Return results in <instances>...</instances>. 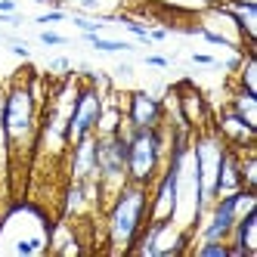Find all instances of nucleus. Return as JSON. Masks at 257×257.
Segmentation results:
<instances>
[{
    "label": "nucleus",
    "mask_w": 257,
    "mask_h": 257,
    "mask_svg": "<svg viewBox=\"0 0 257 257\" xmlns=\"http://www.w3.org/2000/svg\"><path fill=\"white\" fill-rule=\"evenodd\" d=\"M149 220V186L127 180L124 186L108 198L105 214V235L112 251H131L140 229Z\"/></svg>",
    "instance_id": "nucleus-1"
},
{
    "label": "nucleus",
    "mask_w": 257,
    "mask_h": 257,
    "mask_svg": "<svg viewBox=\"0 0 257 257\" xmlns=\"http://www.w3.org/2000/svg\"><path fill=\"white\" fill-rule=\"evenodd\" d=\"M38 105L41 99L34 96L28 81H16L4 90V118L0 127L7 134L10 149L28 152L38 143Z\"/></svg>",
    "instance_id": "nucleus-2"
},
{
    "label": "nucleus",
    "mask_w": 257,
    "mask_h": 257,
    "mask_svg": "<svg viewBox=\"0 0 257 257\" xmlns=\"http://www.w3.org/2000/svg\"><path fill=\"white\" fill-rule=\"evenodd\" d=\"M121 131L127 134V180L140 183V186H152L164 164V152H168L164 124L140 127V131H131L127 124H121Z\"/></svg>",
    "instance_id": "nucleus-3"
},
{
    "label": "nucleus",
    "mask_w": 257,
    "mask_h": 257,
    "mask_svg": "<svg viewBox=\"0 0 257 257\" xmlns=\"http://www.w3.org/2000/svg\"><path fill=\"white\" fill-rule=\"evenodd\" d=\"M96 180L102 198H112L127 183V134H105L96 137Z\"/></svg>",
    "instance_id": "nucleus-4"
},
{
    "label": "nucleus",
    "mask_w": 257,
    "mask_h": 257,
    "mask_svg": "<svg viewBox=\"0 0 257 257\" xmlns=\"http://www.w3.org/2000/svg\"><path fill=\"white\" fill-rule=\"evenodd\" d=\"M102 102H105V96L99 93L96 84H78L75 102H71V112H68V124H65L68 143L96 134V121H99V112H102Z\"/></svg>",
    "instance_id": "nucleus-5"
},
{
    "label": "nucleus",
    "mask_w": 257,
    "mask_h": 257,
    "mask_svg": "<svg viewBox=\"0 0 257 257\" xmlns=\"http://www.w3.org/2000/svg\"><path fill=\"white\" fill-rule=\"evenodd\" d=\"M121 108H124V124L131 127V131L164 124V102L152 93H146V90H134Z\"/></svg>",
    "instance_id": "nucleus-6"
},
{
    "label": "nucleus",
    "mask_w": 257,
    "mask_h": 257,
    "mask_svg": "<svg viewBox=\"0 0 257 257\" xmlns=\"http://www.w3.org/2000/svg\"><path fill=\"white\" fill-rule=\"evenodd\" d=\"M68 177L75 183L96 180V134L68 143Z\"/></svg>",
    "instance_id": "nucleus-7"
},
{
    "label": "nucleus",
    "mask_w": 257,
    "mask_h": 257,
    "mask_svg": "<svg viewBox=\"0 0 257 257\" xmlns=\"http://www.w3.org/2000/svg\"><path fill=\"white\" fill-rule=\"evenodd\" d=\"M254 131L257 127L245 124L235 112H229V108H223L220 118H217V134H220V140H223L229 149H248V146H254V137H257Z\"/></svg>",
    "instance_id": "nucleus-8"
},
{
    "label": "nucleus",
    "mask_w": 257,
    "mask_h": 257,
    "mask_svg": "<svg viewBox=\"0 0 257 257\" xmlns=\"http://www.w3.org/2000/svg\"><path fill=\"white\" fill-rule=\"evenodd\" d=\"M177 112L183 118V124L189 127V131H201V127L208 124V105H205V96H201V90L195 87H180L177 90Z\"/></svg>",
    "instance_id": "nucleus-9"
},
{
    "label": "nucleus",
    "mask_w": 257,
    "mask_h": 257,
    "mask_svg": "<svg viewBox=\"0 0 257 257\" xmlns=\"http://www.w3.org/2000/svg\"><path fill=\"white\" fill-rule=\"evenodd\" d=\"M226 242H229L232 254H238V257H254L257 254V208L235 220V226H232Z\"/></svg>",
    "instance_id": "nucleus-10"
},
{
    "label": "nucleus",
    "mask_w": 257,
    "mask_h": 257,
    "mask_svg": "<svg viewBox=\"0 0 257 257\" xmlns=\"http://www.w3.org/2000/svg\"><path fill=\"white\" fill-rule=\"evenodd\" d=\"M223 10L229 13V19L235 22L238 34H242L245 50H254V31H257V4H254V0H229V4H223Z\"/></svg>",
    "instance_id": "nucleus-11"
},
{
    "label": "nucleus",
    "mask_w": 257,
    "mask_h": 257,
    "mask_svg": "<svg viewBox=\"0 0 257 257\" xmlns=\"http://www.w3.org/2000/svg\"><path fill=\"white\" fill-rule=\"evenodd\" d=\"M238 189H245V186H242V171H238V155H235V149H229V146H226L223 158H220V171H217L214 198H217V195H232V192H238Z\"/></svg>",
    "instance_id": "nucleus-12"
},
{
    "label": "nucleus",
    "mask_w": 257,
    "mask_h": 257,
    "mask_svg": "<svg viewBox=\"0 0 257 257\" xmlns=\"http://www.w3.org/2000/svg\"><path fill=\"white\" fill-rule=\"evenodd\" d=\"M229 112H235L245 124L257 127V96H254V93H245V90L235 87L232 96H229Z\"/></svg>",
    "instance_id": "nucleus-13"
},
{
    "label": "nucleus",
    "mask_w": 257,
    "mask_h": 257,
    "mask_svg": "<svg viewBox=\"0 0 257 257\" xmlns=\"http://www.w3.org/2000/svg\"><path fill=\"white\" fill-rule=\"evenodd\" d=\"M121 124H124V108L118 102H102V112H99V121H96V137L118 134Z\"/></svg>",
    "instance_id": "nucleus-14"
},
{
    "label": "nucleus",
    "mask_w": 257,
    "mask_h": 257,
    "mask_svg": "<svg viewBox=\"0 0 257 257\" xmlns=\"http://www.w3.org/2000/svg\"><path fill=\"white\" fill-rule=\"evenodd\" d=\"M238 90L257 96V59H254V50H245L242 62H238Z\"/></svg>",
    "instance_id": "nucleus-15"
},
{
    "label": "nucleus",
    "mask_w": 257,
    "mask_h": 257,
    "mask_svg": "<svg viewBox=\"0 0 257 257\" xmlns=\"http://www.w3.org/2000/svg\"><path fill=\"white\" fill-rule=\"evenodd\" d=\"M81 38L99 53H134V44L127 41H112V38H99V34H81Z\"/></svg>",
    "instance_id": "nucleus-16"
},
{
    "label": "nucleus",
    "mask_w": 257,
    "mask_h": 257,
    "mask_svg": "<svg viewBox=\"0 0 257 257\" xmlns=\"http://www.w3.org/2000/svg\"><path fill=\"white\" fill-rule=\"evenodd\" d=\"M192 254H198V257H232V248H229V242H220V238H201V242H195Z\"/></svg>",
    "instance_id": "nucleus-17"
},
{
    "label": "nucleus",
    "mask_w": 257,
    "mask_h": 257,
    "mask_svg": "<svg viewBox=\"0 0 257 257\" xmlns=\"http://www.w3.org/2000/svg\"><path fill=\"white\" fill-rule=\"evenodd\" d=\"M65 19H68V13L62 7H53L50 13H41L34 22H38V25H56V22H65Z\"/></svg>",
    "instance_id": "nucleus-18"
},
{
    "label": "nucleus",
    "mask_w": 257,
    "mask_h": 257,
    "mask_svg": "<svg viewBox=\"0 0 257 257\" xmlns=\"http://www.w3.org/2000/svg\"><path fill=\"white\" fill-rule=\"evenodd\" d=\"M38 41H41L44 47H65V44H68V38H62L59 31H41Z\"/></svg>",
    "instance_id": "nucleus-19"
},
{
    "label": "nucleus",
    "mask_w": 257,
    "mask_h": 257,
    "mask_svg": "<svg viewBox=\"0 0 257 257\" xmlns=\"http://www.w3.org/2000/svg\"><path fill=\"white\" fill-rule=\"evenodd\" d=\"M192 65H201V68H220V62L211 56V53H192Z\"/></svg>",
    "instance_id": "nucleus-20"
},
{
    "label": "nucleus",
    "mask_w": 257,
    "mask_h": 257,
    "mask_svg": "<svg viewBox=\"0 0 257 257\" xmlns=\"http://www.w3.org/2000/svg\"><path fill=\"white\" fill-rule=\"evenodd\" d=\"M143 62L149 65V68H168L171 65V59L161 56V53H149V56H143Z\"/></svg>",
    "instance_id": "nucleus-21"
},
{
    "label": "nucleus",
    "mask_w": 257,
    "mask_h": 257,
    "mask_svg": "<svg viewBox=\"0 0 257 257\" xmlns=\"http://www.w3.org/2000/svg\"><path fill=\"white\" fill-rule=\"evenodd\" d=\"M4 44H7V47H10V50L16 53V56H22V59H25V56H31V53H28V44L16 41V38H4Z\"/></svg>",
    "instance_id": "nucleus-22"
},
{
    "label": "nucleus",
    "mask_w": 257,
    "mask_h": 257,
    "mask_svg": "<svg viewBox=\"0 0 257 257\" xmlns=\"http://www.w3.org/2000/svg\"><path fill=\"white\" fill-rule=\"evenodd\" d=\"M25 19H22V16L19 13H0V25H10V28H19Z\"/></svg>",
    "instance_id": "nucleus-23"
},
{
    "label": "nucleus",
    "mask_w": 257,
    "mask_h": 257,
    "mask_svg": "<svg viewBox=\"0 0 257 257\" xmlns=\"http://www.w3.org/2000/svg\"><path fill=\"white\" fill-rule=\"evenodd\" d=\"M115 75H118V78H134V65H127V62H121V65L115 68Z\"/></svg>",
    "instance_id": "nucleus-24"
},
{
    "label": "nucleus",
    "mask_w": 257,
    "mask_h": 257,
    "mask_svg": "<svg viewBox=\"0 0 257 257\" xmlns=\"http://www.w3.org/2000/svg\"><path fill=\"white\" fill-rule=\"evenodd\" d=\"M50 68H53V71H59V75H65V71H68V59H53Z\"/></svg>",
    "instance_id": "nucleus-25"
},
{
    "label": "nucleus",
    "mask_w": 257,
    "mask_h": 257,
    "mask_svg": "<svg viewBox=\"0 0 257 257\" xmlns=\"http://www.w3.org/2000/svg\"><path fill=\"white\" fill-rule=\"evenodd\" d=\"M164 38H168L164 28H149V41H164Z\"/></svg>",
    "instance_id": "nucleus-26"
},
{
    "label": "nucleus",
    "mask_w": 257,
    "mask_h": 257,
    "mask_svg": "<svg viewBox=\"0 0 257 257\" xmlns=\"http://www.w3.org/2000/svg\"><path fill=\"white\" fill-rule=\"evenodd\" d=\"M0 13H16V0H0Z\"/></svg>",
    "instance_id": "nucleus-27"
},
{
    "label": "nucleus",
    "mask_w": 257,
    "mask_h": 257,
    "mask_svg": "<svg viewBox=\"0 0 257 257\" xmlns=\"http://www.w3.org/2000/svg\"><path fill=\"white\" fill-rule=\"evenodd\" d=\"M0 118H4V90H0Z\"/></svg>",
    "instance_id": "nucleus-28"
}]
</instances>
